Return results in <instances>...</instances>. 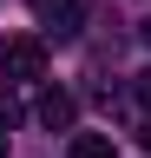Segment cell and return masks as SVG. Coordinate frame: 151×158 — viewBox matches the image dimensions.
<instances>
[{"label":"cell","instance_id":"6da1fadb","mask_svg":"<svg viewBox=\"0 0 151 158\" xmlns=\"http://www.w3.org/2000/svg\"><path fill=\"white\" fill-rule=\"evenodd\" d=\"M0 73H7V86L46 79V40L40 33H7V40H0Z\"/></svg>","mask_w":151,"mask_h":158},{"label":"cell","instance_id":"7a4b0ae2","mask_svg":"<svg viewBox=\"0 0 151 158\" xmlns=\"http://www.w3.org/2000/svg\"><path fill=\"white\" fill-rule=\"evenodd\" d=\"M85 13H92V0H33V20H40L53 40H79Z\"/></svg>","mask_w":151,"mask_h":158},{"label":"cell","instance_id":"3957f363","mask_svg":"<svg viewBox=\"0 0 151 158\" xmlns=\"http://www.w3.org/2000/svg\"><path fill=\"white\" fill-rule=\"evenodd\" d=\"M33 118H40L46 132H72V118H79V106H72V92H40V106H33Z\"/></svg>","mask_w":151,"mask_h":158},{"label":"cell","instance_id":"277c9868","mask_svg":"<svg viewBox=\"0 0 151 158\" xmlns=\"http://www.w3.org/2000/svg\"><path fill=\"white\" fill-rule=\"evenodd\" d=\"M72 158H118V145L105 132H72Z\"/></svg>","mask_w":151,"mask_h":158},{"label":"cell","instance_id":"5b68a950","mask_svg":"<svg viewBox=\"0 0 151 158\" xmlns=\"http://www.w3.org/2000/svg\"><path fill=\"white\" fill-rule=\"evenodd\" d=\"M20 125V99H13V86H0V132Z\"/></svg>","mask_w":151,"mask_h":158},{"label":"cell","instance_id":"8992f818","mask_svg":"<svg viewBox=\"0 0 151 158\" xmlns=\"http://www.w3.org/2000/svg\"><path fill=\"white\" fill-rule=\"evenodd\" d=\"M138 99H145V106H151V66L138 73Z\"/></svg>","mask_w":151,"mask_h":158},{"label":"cell","instance_id":"52a82bcc","mask_svg":"<svg viewBox=\"0 0 151 158\" xmlns=\"http://www.w3.org/2000/svg\"><path fill=\"white\" fill-rule=\"evenodd\" d=\"M138 138H145V145H151V112H145V118H138Z\"/></svg>","mask_w":151,"mask_h":158},{"label":"cell","instance_id":"ba28073f","mask_svg":"<svg viewBox=\"0 0 151 158\" xmlns=\"http://www.w3.org/2000/svg\"><path fill=\"white\" fill-rule=\"evenodd\" d=\"M138 40H145V46H151V20H138Z\"/></svg>","mask_w":151,"mask_h":158},{"label":"cell","instance_id":"9c48e42d","mask_svg":"<svg viewBox=\"0 0 151 158\" xmlns=\"http://www.w3.org/2000/svg\"><path fill=\"white\" fill-rule=\"evenodd\" d=\"M0 158H7V132H0Z\"/></svg>","mask_w":151,"mask_h":158}]
</instances>
